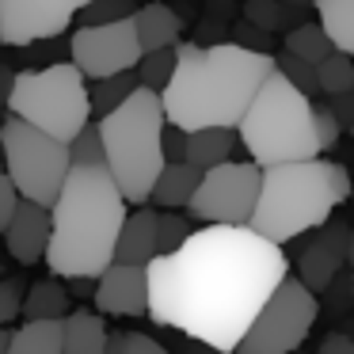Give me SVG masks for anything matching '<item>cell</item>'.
Instances as JSON below:
<instances>
[{"mask_svg":"<svg viewBox=\"0 0 354 354\" xmlns=\"http://www.w3.org/2000/svg\"><path fill=\"white\" fill-rule=\"evenodd\" d=\"M282 248L252 225L206 221L183 248L149 263L153 324L214 351H240L255 316L290 278Z\"/></svg>","mask_w":354,"mask_h":354,"instance_id":"1","label":"cell"},{"mask_svg":"<svg viewBox=\"0 0 354 354\" xmlns=\"http://www.w3.org/2000/svg\"><path fill=\"white\" fill-rule=\"evenodd\" d=\"M274 65V54L244 42H179L176 77L160 92L168 122L187 133L202 126H240Z\"/></svg>","mask_w":354,"mask_h":354,"instance_id":"2","label":"cell"},{"mask_svg":"<svg viewBox=\"0 0 354 354\" xmlns=\"http://www.w3.org/2000/svg\"><path fill=\"white\" fill-rule=\"evenodd\" d=\"M54 236L46 267L57 278H95L100 282L118 255V236L130 217V198L111 168L73 164L69 183L54 202Z\"/></svg>","mask_w":354,"mask_h":354,"instance_id":"3","label":"cell"},{"mask_svg":"<svg viewBox=\"0 0 354 354\" xmlns=\"http://www.w3.org/2000/svg\"><path fill=\"white\" fill-rule=\"evenodd\" d=\"M236 130L248 156L259 160L263 168H270V164H286V160L324 156L328 149H335L343 122L335 118V111L320 107L316 95L297 88L274 65V73L263 80L259 95L252 100V107L240 118Z\"/></svg>","mask_w":354,"mask_h":354,"instance_id":"4","label":"cell"},{"mask_svg":"<svg viewBox=\"0 0 354 354\" xmlns=\"http://www.w3.org/2000/svg\"><path fill=\"white\" fill-rule=\"evenodd\" d=\"M351 171L324 156L270 164L263 168V191L252 229L278 244H290L301 232H316L324 221H331V214L351 202Z\"/></svg>","mask_w":354,"mask_h":354,"instance_id":"5","label":"cell"},{"mask_svg":"<svg viewBox=\"0 0 354 354\" xmlns=\"http://www.w3.org/2000/svg\"><path fill=\"white\" fill-rule=\"evenodd\" d=\"M103 141H107V168L126 191L130 206H145L153 198V187L160 179L168 153H164V130L168 111L156 88L141 84L122 107L100 118Z\"/></svg>","mask_w":354,"mask_h":354,"instance_id":"6","label":"cell"},{"mask_svg":"<svg viewBox=\"0 0 354 354\" xmlns=\"http://www.w3.org/2000/svg\"><path fill=\"white\" fill-rule=\"evenodd\" d=\"M8 111L54 138L73 141L92 122V92H88V73L77 62H57L46 69H24L12 77Z\"/></svg>","mask_w":354,"mask_h":354,"instance_id":"7","label":"cell"},{"mask_svg":"<svg viewBox=\"0 0 354 354\" xmlns=\"http://www.w3.org/2000/svg\"><path fill=\"white\" fill-rule=\"evenodd\" d=\"M0 138L8 156V176L19 183V191L42 206H54L73 171V141L54 138L19 115H8Z\"/></svg>","mask_w":354,"mask_h":354,"instance_id":"8","label":"cell"},{"mask_svg":"<svg viewBox=\"0 0 354 354\" xmlns=\"http://www.w3.org/2000/svg\"><path fill=\"white\" fill-rule=\"evenodd\" d=\"M316 316H320L316 290L301 274H290L274 290V297L263 305V313L255 316L240 351L244 354H290L308 339Z\"/></svg>","mask_w":354,"mask_h":354,"instance_id":"9","label":"cell"},{"mask_svg":"<svg viewBox=\"0 0 354 354\" xmlns=\"http://www.w3.org/2000/svg\"><path fill=\"white\" fill-rule=\"evenodd\" d=\"M259 191H263L259 160H221L214 168H206L187 214L217 225H252L255 206H259Z\"/></svg>","mask_w":354,"mask_h":354,"instance_id":"10","label":"cell"},{"mask_svg":"<svg viewBox=\"0 0 354 354\" xmlns=\"http://www.w3.org/2000/svg\"><path fill=\"white\" fill-rule=\"evenodd\" d=\"M69 54L88 73V80L138 69L141 57H145V46H141V35H138V19L122 16V19H107V24H84L73 35Z\"/></svg>","mask_w":354,"mask_h":354,"instance_id":"11","label":"cell"},{"mask_svg":"<svg viewBox=\"0 0 354 354\" xmlns=\"http://www.w3.org/2000/svg\"><path fill=\"white\" fill-rule=\"evenodd\" d=\"M88 4L92 0H0V42L19 50L57 39Z\"/></svg>","mask_w":354,"mask_h":354,"instance_id":"12","label":"cell"},{"mask_svg":"<svg viewBox=\"0 0 354 354\" xmlns=\"http://www.w3.org/2000/svg\"><path fill=\"white\" fill-rule=\"evenodd\" d=\"M95 308L107 316H149L153 293H149V263L115 259L107 274L95 282Z\"/></svg>","mask_w":354,"mask_h":354,"instance_id":"13","label":"cell"},{"mask_svg":"<svg viewBox=\"0 0 354 354\" xmlns=\"http://www.w3.org/2000/svg\"><path fill=\"white\" fill-rule=\"evenodd\" d=\"M351 229L354 225L339 221V217L335 221H324L320 229H316V236L305 244V252H301L297 274L305 278L316 293L328 290V286L335 282L339 267H343L346 255H351Z\"/></svg>","mask_w":354,"mask_h":354,"instance_id":"14","label":"cell"},{"mask_svg":"<svg viewBox=\"0 0 354 354\" xmlns=\"http://www.w3.org/2000/svg\"><path fill=\"white\" fill-rule=\"evenodd\" d=\"M50 236H54V209L42 206V202H35V198H24L19 214L12 217V225L4 229V244H8V255L19 263V267L46 263Z\"/></svg>","mask_w":354,"mask_h":354,"instance_id":"15","label":"cell"},{"mask_svg":"<svg viewBox=\"0 0 354 354\" xmlns=\"http://www.w3.org/2000/svg\"><path fill=\"white\" fill-rule=\"evenodd\" d=\"M160 255V214H153L149 206H138L122 225L118 236V255L122 263H153Z\"/></svg>","mask_w":354,"mask_h":354,"instance_id":"16","label":"cell"},{"mask_svg":"<svg viewBox=\"0 0 354 354\" xmlns=\"http://www.w3.org/2000/svg\"><path fill=\"white\" fill-rule=\"evenodd\" d=\"M202 176H206V168H198V164H191V160H168L149 202L160 206V209H187L194 202V194H198Z\"/></svg>","mask_w":354,"mask_h":354,"instance_id":"17","label":"cell"},{"mask_svg":"<svg viewBox=\"0 0 354 354\" xmlns=\"http://www.w3.org/2000/svg\"><path fill=\"white\" fill-rule=\"evenodd\" d=\"M65 316H24L12 331V354H65Z\"/></svg>","mask_w":354,"mask_h":354,"instance_id":"18","label":"cell"},{"mask_svg":"<svg viewBox=\"0 0 354 354\" xmlns=\"http://www.w3.org/2000/svg\"><path fill=\"white\" fill-rule=\"evenodd\" d=\"M107 313H100V308H73L69 316H65V328H69V335H65V354H107V320H103Z\"/></svg>","mask_w":354,"mask_h":354,"instance_id":"19","label":"cell"},{"mask_svg":"<svg viewBox=\"0 0 354 354\" xmlns=\"http://www.w3.org/2000/svg\"><path fill=\"white\" fill-rule=\"evenodd\" d=\"M138 19V35L145 50H160V46H176L183 35V19L168 8V0H149L145 8L133 12Z\"/></svg>","mask_w":354,"mask_h":354,"instance_id":"20","label":"cell"},{"mask_svg":"<svg viewBox=\"0 0 354 354\" xmlns=\"http://www.w3.org/2000/svg\"><path fill=\"white\" fill-rule=\"evenodd\" d=\"M236 145H240L236 126H202V130L187 133V160L198 164V168H214V164L229 160Z\"/></svg>","mask_w":354,"mask_h":354,"instance_id":"21","label":"cell"},{"mask_svg":"<svg viewBox=\"0 0 354 354\" xmlns=\"http://www.w3.org/2000/svg\"><path fill=\"white\" fill-rule=\"evenodd\" d=\"M145 84L138 69H126V73H111V77H95L92 80V111L95 115H111L115 107H122L138 88Z\"/></svg>","mask_w":354,"mask_h":354,"instance_id":"22","label":"cell"},{"mask_svg":"<svg viewBox=\"0 0 354 354\" xmlns=\"http://www.w3.org/2000/svg\"><path fill=\"white\" fill-rule=\"evenodd\" d=\"M69 278H42L27 290V301H24V316H69Z\"/></svg>","mask_w":354,"mask_h":354,"instance_id":"23","label":"cell"},{"mask_svg":"<svg viewBox=\"0 0 354 354\" xmlns=\"http://www.w3.org/2000/svg\"><path fill=\"white\" fill-rule=\"evenodd\" d=\"M313 8L335 39V46L354 54V0H313Z\"/></svg>","mask_w":354,"mask_h":354,"instance_id":"24","label":"cell"},{"mask_svg":"<svg viewBox=\"0 0 354 354\" xmlns=\"http://www.w3.org/2000/svg\"><path fill=\"white\" fill-rule=\"evenodd\" d=\"M286 50H293V54H301V57H308L313 65H320L324 57H331L335 54V39L328 35V27L316 19V24H305V27H293L290 35H286Z\"/></svg>","mask_w":354,"mask_h":354,"instance_id":"25","label":"cell"},{"mask_svg":"<svg viewBox=\"0 0 354 354\" xmlns=\"http://www.w3.org/2000/svg\"><path fill=\"white\" fill-rule=\"evenodd\" d=\"M176 65H179V42H176V46H160V50H145L138 73H141V80H145L149 88L164 92L168 80L176 77Z\"/></svg>","mask_w":354,"mask_h":354,"instance_id":"26","label":"cell"},{"mask_svg":"<svg viewBox=\"0 0 354 354\" xmlns=\"http://www.w3.org/2000/svg\"><path fill=\"white\" fill-rule=\"evenodd\" d=\"M316 69H320V88H324V95L354 92V54H346V50H335V54L324 57Z\"/></svg>","mask_w":354,"mask_h":354,"instance_id":"27","label":"cell"},{"mask_svg":"<svg viewBox=\"0 0 354 354\" xmlns=\"http://www.w3.org/2000/svg\"><path fill=\"white\" fill-rule=\"evenodd\" d=\"M73 164H88V168H107V141H103L100 122H88L84 130L73 138Z\"/></svg>","mask_w":354,"mask_h":354,"instance_id":"28","label":"cell"},{"mask_svg":"<svg viewBox=\"0 0 354 354\" xmlns=\"http://www.w3.org/2000/svg\"><path fill=\"white\" fill-rule=\"evenodd\" d=\"M274 62H278V69H282L297 88H305L308 95H320V92H324V88H320V69H316V65L308 62V57L293 54V50H278Z\"/></svg>","mask_w":354,"mask_h":354,"instance_id":"29","label":"cell"},{"mask_svg":"<svg viewBox=\"0 0 354 354\" xmlns=\"http://www.w3.org/2000/svg\"><path fill=\"white\" fill-rule=\"evenodd\" d=\"M27 290H31V286H27L19 274H8L4 282H0V324H16L19 316H24Z\"/></svg>","mask_w":354,"mask_h":354,"instance_id":"30","label":"cell"},{"mask_svg":"<svg viewBox=\"0 0 354 354\" xmlns=\"http://www.w3.org/2000/svg\"><path fill=\"white\" fill-rule=\"evenodd\" d=\"M191 232H194V225L187 221L179 209H164L160 214V252H176V248H183Z\"/></svg>","mask_w":354,"mask_h":354,"instance_id":"31","label":"cell"},{"mask_svg":"<svg viewBox=\"0 0 354 354\" xmlns=\"http://www.w3.org/2000/svg\"><path fill=\"white\" fill-rule=\"evenodd\" d=\"M107 354H164V346L153 335H141V331H126V335H111Z\"/></svg>","mask_w":354,"mask_h":354,"instance_id":"32","label":"cell"},{"mask_svg":"<svg viewBox=\"0 0 354 354\" xmlns=\"http://www.w3.org/2000/svg\"><path fill=\"white\" fill-rule=\"evenodd\" d=\"M24 198H27V194L19 191V183L8 176V171H4V179H0V232H4V229L12 225V217L19 214Z\"/></svg>","mask_w":354,"mask_h":354,"instance_id":"33","label":"cell"},{"mask_svg":"<svg viewBox=\"0 0 354 354\" xmlns=\"http://www.w3.org/2000/svg\"><path fill=\"white\" fill-rule=\"evenodd\" d=\"M80 16L88 24H107V19H122V16H133V0H92Z\"/></svg>","mask_w":354,"mask_h":354,"instance_id":"34","label":"cell"},{"mask_svg":"<svg viewBox=\"0 0 354 354\" xmlns=\"http://www.w3.org/2000/svg\"><path fill=\"white\" fill-rule=\"evenodd\" d=\"M331 111H335V118L343 126H354V92H343V95H331Z\"/></svg>","mask_w":354,"mask_h":354,"instance_id":"35","label":"cell"},{"mask_svg":"<svg viewBox=\"0 0 354 354\" xmlns=\"http://www.w3.org/2000/svg\"><path fill=\"white\" fill-rule=\"evenodd\" d=\"M320 351H324V354H339V351L354 354V339H351V335H328V339L320 343Z\"/></svg>","mask_w":354,"mask_h":354,"instance_id":"36","label":"cell"},{"mask_svg":"<svg viewBox=\"0 0 354 354\" xmlns=\"http://www.w3.org/2000/svg\"><path fill=\"white\" fill-rule=\"evenodd\" d=\"M346 263L354 267V229H351V255H346Z\"/></svg>","mask_w":354,"mask_h":354,"instance_id":"37","label":"cell"},{"mask_svg":"<svg viewBox=\"0 0 354 354\" xmlns=\"http://www.w3.org/2000/svg\"><path fill=\"white\" fill-rule=\"evenodd\" d=\"M351 305H354V278H351Z\"/></svg>","mask_w":354,"mask_h":354,"instance_id":"38","label":"cell"},{"mask_svg":"<svg viewBox=\"0 0 354 354\" xmlns=\"http://www.w3.org/2000/svg\"><path fill=\"white\" fill-rule=\"evenodd\" d=\"M351 133H354V126H351Z\"/></svg>","mask_w":354,"mask_h":354,"instance_id":"39","label":"cell"}]
</instances>
